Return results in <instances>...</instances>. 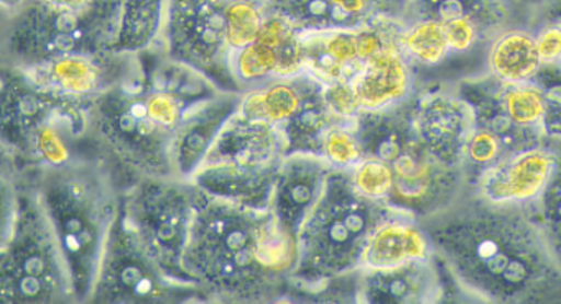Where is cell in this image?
Returning a JSON list of instances; mask_svg holds the SVG:
<instances>
[{"instance_id":"obj_22","label":"cell","mask_w":561,"mask_h":304,"mask_svg":"<svg viewBox=\"0 0 561 304\" xmlns=\"http://www.w3.org/2000/svg\"><path fill=\"white\" fill-rule=\"evenodd\" d=\"M280 163H205L190 183L213 198L228 199L249 208L268 209Z\"/></svg>"},{"instance_id":"obj_34","label":"cell","mask_w":561,"mask_h":304,"mask_svg":"<svg viewBox=\"0 0 561 304\" xmlns=\"http://www.w3.org/2000/svg\"><path fill=\"white\" fill-rule=\"evenodd\" d=\"M313 77L301 73L294 78H277L271 83L261 87L264 96L265 114L267 120L274 126H282L285 120L290 119L304 100L305 91L311 83Z\"/></svg>"},{"instance_id":"obj_3","label":"cell","mask_w":561,"mask_h":304,"mask_svg":"<svg viewBox=\"0 0 561 304\" xmlns=\"http://www.w3.org/2000/svg\"><path fill=\"white\" fill-rule=\"evenodd\" d=\"M27 169L67 261L75 303H90L126 188L96 153Z\"/></svg>"},{"instance_id":"obj_25","label":"cell","mask_w":561,"mask_h":304,"mask_svg":"<svg viewBox=\"0 0 561 304\" xmlns=\"http://www.w3.org/2000/svg\"><path fill=\"white\" fill-rule=\"evenodd\" d=\"M139 58L146 74L147 91L169 94L185 110L225 93L205 74L179 61L169 60L156 48L144 51Z\"/></svg>"},{"instance_id":"obj_28","label":"cell","mask_w":561,"mask_h":304,"mask_svg":"<svg viewBox=\"0 0 561 304\" xmlns=\"http://www.w3.org/2000/svg\"><path fill=\"white\" fill-rule=\"evenodd\" d=\"M400 47L415 68L420 90L428 84L432 73L455 61L445 27L435 21L403 24Z\"/></svg>"},{"instance_id":"obj_30","label":"cell","mask_w":561,"mask_h":304,"mask_svg":"<svg viewBox=\"0 0 561 304\" xmlns=\"http://www.w3.org/2000/svg\"><path fill=\"white\" fill-rule=\"evenodd\" d=\"M165 0H124L114 54L140 55L156 47L162 34Z\"/></svg>"},{"instance_id":"obj_24","label":"cell","mask_w":561,"mask_h":304,"mask_svg":"<svg viewBox=\"0 0 561 304\" xmlns=\"http://www.w3.org/2000/svg\"><path fill=\"white\" fill-rule=\"evenodd\" d=\"M432 255V244L420 219L396 209L370 235L364 250L363 268L383 270Z\"/></svg>"},{"instance_id":"obj_5","label":"cell","mask_w":561,"mask_h":304,"mask_svg":"<svg viewBox=\"0 0 561 304\" xmlns=\"http://www.w3.org/2000/svg\"><path fill=\"white\" fill-rule=\"evenodd\" d=\"M396 209L357 191L350 169H331L323 195L298 235V264L290 287L321 290L334 278L363 268L377 225Z\"/></svg>"},{"instance_id":"obj_45","label":"cell","mask_w":561,"mask_h":304,"mask_svg":"<svg viewBox=\"0 0 561 304\" xmlns=\"http://www.w3.org/2000/svg\"><path fill=\"white\" fill-rule=\"evenodd\" d=\"M535 2H537V0H525V4H527V8L530 9L531 5L535 4Z\"/></svg>"},{"instance_id":"obj_20","label":"cell","mask_w":561,"mask_h":304,"mask_svg":"<svg viewBox=\"0 0 561 304\" xmlns=\"http://www.w3.org/2000/svg\"><path fill=\"white\" fill-rule=\"evenodd\" d=\"M451 86L471 106L476 127H481L497 137L507 155L543 145L547 140L545 132L524 129L508 116L499 94L501 81L491 74H471Z\"/></svg>"},{"instance_id":"obj_40","label":"cell","mask_w":561,"mask_h":304,"mask_svg":"<svg viewBox=\"0 0 561 304\" xmlns=\"http://www.w3.org/2000/svg\"><path fill=\"white\" fill-rule=\"evenodd\" d=\"M324 101L334 116L343 120H354L360 113L359 97L351 81H336L324 86Z\"/></svg>"},{"instance_id":"obj_14","label":"cell","mask_w":561,"mask_h":304,"mask_svg":"<svg viewBox=\"0 0 561 304\" xmlns=\"http://www.w3.org/2000/svg\"><path fill=\"white\" fill-rule=\"evenodd\" d=\"M333 166L320 155H287L278 166L271 209L285 234L298 242L301 227L323 195Z\"/></svg>"},{"instance_id":"obj_38","label":"cell","mask_w":561,"mask_h":304,"mask_svg":"<svg viewBox=\"0 0 561 304\" xmlns=\"http://www.w3.org/2000/svg\"><path fill=\"white\" fill-rule=\"evenodd\" d=\"M350 172L360 195L374 201L387 202L393 188V169L389 163L377 159H363Z\"/></svg>"},{"instance_id":"obj_11","label":"cell","mask_w":561,"mask_h":304,"mask_svg":"<svg viewBox=\"0 0 561 304\" xmlns=\"http://www.w3.org/2000/svg\"><path fill=\"white\" fill-rule=\"evenodd\" d=\"M67 100L24 70L2 65V142L12 165L34 168L35 136Z\"/></svg>"},{"instance_id":"obj_8","label":"cell","mask_w":561,"mask_h":304,"mask_svg":"<svg viewBox=\"0 0 561 304\" xmlns=\"http://www.w3.org/2000/svg\"><path fill=\"white\" fill-rule=\"evenodd\" d=\"M196 198L198 188L193 183L173 176H144L123 191L127 218L150 254L173 280L192 284L196 283L183 267V254L195 218Z\"/></svg>"},{"instance_id":"obj_4","label":"cell","mask_w":561,"mask_h":304,"mask_svg":"<svg viewBox=\"0 0 561 304\" xmlns=\"http://www.w3.org/2000/svg\"><path fill=\"white\" fill-rule=\"evenodd\" d=\"M9 175L8 169H4ZM4 176V231L0 300L4 303H75L70 273L54 227L27 168Z\"/></svg>"},{"instance_id":"obj_32","label":"cell","mask_w":561,"mask_h":304,"mask_svg":"<svg viewBox=\"0 0 561 304\" xmlns=\"http://www.w3.org/2000/svg\"><path fill=\"white\" fill-rule=\"evenodd\" d=\"M502 104L514 122L524 129L545 132L543 122L547 114V101L540 87L535 83H502L499 87ZM547 136V133H545Z\"/></svg>"},{"instance_id":"obj_7","label":"cell","mask_w":561,"mask_h":304,"mask_svg":"<svg viewBox=\"0 0 561 304\" xmlns=\"http://www.w3.org/2000/svg\"><path fill=\"white\" fill-rule=\"evenodd\" d=\"M124 0H94L71 9L50 0H24L2 14V65L32 71L71 55L114 54Z\"/></svg>"},{"instance_id":"obj_15","label":"cell","mask_w":561,"mask_h":304,"mask_svg":"<svg viewBox=\"0 0 561 304\" xmlns=\"http://www.w3.org/2000/svg\"><path fill=\"white\" fill-rule=\"evenodd\" d=\"M557 166V153L543 145L505 156L479 176L472 191L499 204H534L538 201Z\"/></svg>"},{"instance_id":"obj_33","label":"cell","mask_w":561,"mask_h":304,"mask_svg":"<svg viewBox=\"0 0 561 304\" xmlns=\"http://www.w3.org/2000/svg\"><path fill=\"white\" fill-rule=\"evenodd\" d=\"M547 143L557 153V166L547 189L534 206L541 231L561 264V137H547Z\"/></svg>"},{"instance_id":"obj_43","label":"cell","mask_w":561,"mask_h":304,"mask_svg":"<svg viewBox=\"0 0 561 304\" xmlns=\"http://www.w3.org/2000/svg\"><path fill=\"white\" fill-rule=\"evenodd\" d=\"M557 24L561 27V0H537L527 14V27Z\"/></svg>"},{"instance_id":"obj_6","label":"cell","mask_w":561,"mask_h":304,"mask_svg":"<svg viewBox=\"0 0 561 304\" xmlns=\"http://www.w3.org/2000/svg\"><path fill=\"white\" fill-rule=\"evenodd\" d=\"M147 93L146 74L137 57L119 83L87 100V143L119 172L124 188L144 176L176 178L173 130L150 117Z\"/></svg>"},{"instance_id":"obj_19","label":"cell","mask_w":561,"mask_h":304,"mask_svg":"<svg viewBox=\"0 0 561 304\" xmlns=\"http://www.w3.org/2000/svg\"><path fill=\"white\" fill-rule=\"evenodd\" d=\"M134 58L136 55H71L25 73L31 74L38 84L51 87L65 96L88 100L119 83L129 71Z\"/></svg>"},{"instance_id":"obj_37","label":"cell","mask_w":561,"mask_h":304,"mask_svg":"<svg viewBox=\"0 0 561 304\" xmlns=\"http://www.w3.org/2000/svg\"><path fill=\"white\" fill-rule=\"evenodd\" d=\"M323 156L333 168L351 169L364 159L354 120H341L327 133Z\"/></svg>"},{"instance_id":"obj_18","label":"cell","mask_w":561,"mask_h":304,"mask_svg":"<svg viewBox=\"0 0 561 304\" xmlns=\"http://www.w3.org/2000/svg\"><path fill=\"white\" fill-rule=\"evenodd\" d=\"M435 255L383 270L359 271V303H438L445 297Z\"/></svg>"},{"instance_id":"obj_21","label":"cell","mask_w":561,"mask_h":304,"mask_svg":"<svg viewBox=\"0 0 561 304\" xmlns=\"http://www.w3.org/2000/svg\"><path fill=\"white\" fill-rule=\"evenodd\" d=\"M353 84L363 110L392 109L409 103L420 93L415 68L400 44L366 61Z\"/></svg>"},{"instance_id":"obj_29","label":"cell","mask_w":561,"mask_h":304,"mask_svg":"<svg viewBox=\"0 0 561 304\" xmlns=\"http://www.w3.org/2000/svg\"><path fill=\"white\" fill-rule=\"evenodd\" d=\"M265 15H275L300 34L356 31L333 0H261Z\"/></svg>"},{"instance_id":"obj_36","label":"cell","mask_w":561,"mask_h":304,"mask_svg":"<svg viewBox=\"0 0 561 304\" xmlns=\"http://www.w3.org/2000/svg\"><path fill=\"white\" fill-rule=\"evenodd\" d=\"M508 156L504 147L499 142L497 137L492 136L488 130L476 127L469 140L468 149L462 162L466 186L471 188L478 182L482 173L488 172L492 166L497 165L502 159Z\"/></svg>"},{"instance_id":"obj_44","label":"cell","mask_w":561,"mask_h":304,"mask_svg":"<svg viewBox=\"0 0 561 304\" xmlns=\"http://www.w3.org/2000/svg\"><path fill=\"white\" fill-rule=\"evenodd\" d=\"M22 2H24V0H0V4H2V14L15 11Z\"/></svg>"},{"instance_id":"obj_27","label":"cell","mask_w":561,"mask_h":304,"mask_svg":"<svg viewBox=\"0 0 561 304\" xmlns=\"http://www.w3.org/2000/svg\"><path fill=\"white\" fill-rule=\"evenodd\" d=\"M541 65L534 32L527 25L501 32L485 51V73L502 83H530Z\"/></svg>"},{"instance_id":"obj_42","label":"cell","mask_w":561,"mask_h":304,"mask_svg":"<svg viewBox=\"0 0 561 304\" xmlns=\"http://www.w3.org/2000/svg\"><path fill=\"white\" fill-rule=\"evenodd\" d=\"M537 42L541 63L551 65L561 61V27L557 24H543L530 28Z\"/></svg>"},{"instance_id":"obj_17","label":"cell","mask_w":561,"mask_h":304,"mask_svg":"<svg viewBox=\"0 0 561 304\" xmlns=\"http://www.w3.org/2000/svg\"><path fill=\"white\" fill-rule=\"evenodd\" d=\"M244 93H219L186 110L173 130L172 162L176 178L190 182L205 165L221 130L241 107Z\"/></svg>"},{"instance_id":"obj_16","label":"cell","mask_w":561,"mask_h":304,"mask_svg":"<svg viewBox=\"0 0 561 304\" xmlns=\"http://www.w3.org/2000/svg\"><path fill=\"white\" fill-rule=\"evenodd\" d=\"M527 14L525 0H403L402 24L468 22L489 45L501 32L527 25Z\"/></svg>"},{"instance_id":"obj_35","label":"cell","mask_w":561,"mask_h":304,"mask_svg":"<svg viewBox=\"0 0 561 304\" xmlns=\"http://www.w3.org/2000/svg\"><path fill=\"white\" fill-rule=\"evenodd\" d=\"M228 40L239 51L257 40L265 21L261 0H231L228 5Z\"/></svg>"},{"instance_id":"obj_9","label":"cell","mask_w":561,"mask_h":304,"mask_svg":"<svg viewBox=\"0 0 561 304\" xmlns=\"http://www.w3.org/2000/svg\"><path fill=\"white\" fill-rule=\"evenodd\" d=\"M231 0H165L162 34L156 50L205 74L225 93H245L232 68L228 40Z\"/></svg>"},{"instance_id":"obj_13","label":"cell","mask_w":561,"mask_h":304,"mask_svg":"<svg viewBox=\"0 0 561 304\" xmlns=\"http://www.w3.org/2000/svg\"><path fill=\"white\" fill-rule=\"evenodd\" d=\"M413 126L433 159L462 169L466 149L476 129L471 106L451 84L423 87L413 101Z\"/></svg>"},{"instance_id":"obj_2","label":"cell","mask_w":561,"mask_h":304,"mask_svg":"<svg viewBox=\"0 0 561 304\" xmlns=\"http://www.w3.org/2000/svg\"><path fill=\"white\" fill-rule=\"evenodd\" d=\"M298 242L271 209H255L198 189L183 267L208 300L262 303L290 288Z\"/></svg>"},{"instance_id":"obj_31","label":"cell","mask_w":561,"mask_h":304,"mask_svg":"<svg viewBox=\"0 0 561 304\" xmlns=\"http://www.w3.org/2000/svg\"><path fill=\"white\" fill-rule=\"evenodd\" d=\"M232 68L242 90L264 86L277 80V57L271 38L259 34L257 40L232 57Z\"/></svg>"},{"instance_id":"obj_23","label":"cell","mask_w":561,"mask_h":304,"mask_svg":"<svg viewBox=\"0 0 561 304\" xmlns=\"http://www.w3.org/2000/svg\"><path fill=\"white\" fill-rule=\"evenodd\" d=\"M285 156L280 127L271 122L245 119L234 114L219 133L206 163L232 162L265 165L282 162Z\"/></svg>"},{"instance_id":"obj_26","label":"cell","mask_w":561,"mask_h":304,"mask_svg":"<svg viewBox=\"0 0 561 304\" xmlns=\"http://www.w3.org/2000/svg\"><path fill=\"white\" fill-rule=\"evenodd\" d=\"M341 120L343 119L331 113L324 101V84L313 78L305 91L297 113L278 126L284 137L285 156H323L327 133Z\"/></svg>"},{"instance_id":"obj_10","label":"cell","mask_w":561,"mask_h":304,"mask_svg":"<svg viewBox=\"0 0 561 304\" xmlns=\"http://www.w3.org/2000/svg\"><path fill=\"white\" fill-rule=\"evenodd\" d=\"M208 300L202 288L173 280L150 254L121 198L90 303H169Z\"/></svg>"},{"instance_id":"obj_39","label":"cell","mask_w":561,"mask_h":304,"mask_svg":"<svg viewBox=\"0 0 561 304\" xmlns=\"http://www.w3.org/2000/svg\"><path fill=\"white\" fill-rule=\"evenodd\" d=\"M531 83L540 87L547 101L543 129L547 137H561V61L541 65L540 71Z\"/></svg>"},{"instance_id":"obj_12","label":"cell","mask_w":561,"mask_h":304,"mask_svg":"<svg viewBox=\"0 0 561 304\" xmlns=\"http://www.w3.org/2000/svg\"><path fill=\"white\" fill-rule=\"evenodd\" d=\"M393 188L387 204L420 221L451 204L466 188L465 173L430 155L419 137L392 163Z\"/></svg>"},{"instance_id":"obj_41","label":"cell","mask_w":561,"mask_h":304,"mask_svg":"<svg viewBox=\"0 0 561 304\" xmlns=\"http://www.w3.org/2000/svg\"><path fill=\"white\" fill-rule=\"evenodd\" d=\"M147 110L150 117L160 126L165 129L175 130L179 124L182 122L183 116L186 110L176 103L169 94L153 93L149 91L146 96Z\"/></svg>"},{"instance_id":"obj_1","label":"cell","mask_w":561,"mask_h":304,"mask_svg":"<svg viewBox=\"0 0 561 304\" xmlns=\"http://www.w3.org/2000/svg\"><path fill=\"white\" fill-rule=\"evenodd\" d=\"M420 222L436 260L468 300L561 303V264L534 204H499L466 186Z\"/></svg>"}]
</instances>
